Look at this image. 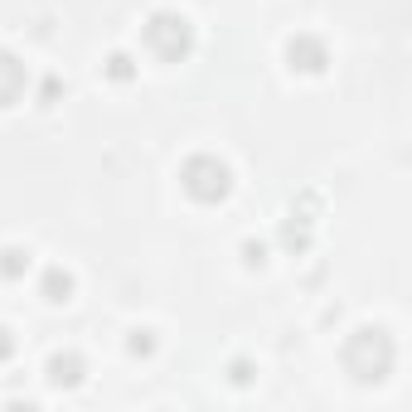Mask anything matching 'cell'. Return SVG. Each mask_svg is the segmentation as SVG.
<instances>
[{
    "label": "cell",
    "mask_w": 412,
    "mask_h": 412,
    "mask_svg": "<svg viewBox=\"0 0 412 412\" xmlns=\"http://www.w3.org/2000/svg\"><path fill=\"white\" fill-rule=\"evenodd\" d=\"M20 257H25V252H5V262H0V272H5V276H20V267H25Z\"/></svg>",
    "instance_id": "cell-4"
},
{
    "label": "cell",
    "mask_w": 412,
    "mask_h": 412,
    "mask_svg": "<svg viewBox=\"0 0 412 412\" xmlns=\"http://www.w3.org/2000/svg\"><path fill=\"white\" fill-rule=\"evenodd\" d=\"M151 44H156L165 58H180L190 49V25L175 20V15H156V20H151Z\"/></svg>",
    "instance_id": "cell-1"
},
{
    "label": "cell",
    "mask_w": 412,
    "mask_h": 412,
    "mask_svg": "<svg viewBox=\"0 0 412 412\" xmlns=\"http://www.w3.org/2000/svg\"><path fill=\"white\" fill-rule=\"evenodd\" d=\"M44 291H49V301H68V276L49 272V281H44Z\"/></svg>",
    "instance_id": "cell-3"
},
{
    "label": "cell",
    "mask_w": 412,
    "mask_h": 412,
    "mask_svg": "<svg viewBox=\"0 0 412 412\" xmlns=\"http://www.w3.org/2000/svg\"><path fill=\"white\" fill-rule=\"evenodd\" d=\"M185 185H190L194 199H219L223 190H228V170L214 161H194L190 170H185Z\"/></svg>",
    "instance_id": "cell-2"
}]
</instances>
